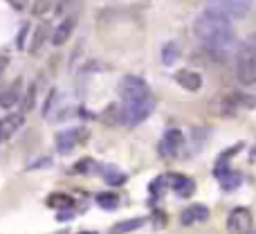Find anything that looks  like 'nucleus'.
<instances>
[{"instance_id":"nucleus-18","label":"nucleus","mask_w":256,"mask_h":234,"mask_svg":"<svg viewBox=\"0 0 256 234\" xmlns=\"http://www.w3.org/2000/svg\"><path fill=\"white\" fill-rule=\"evenodd\" d=\"M160 57H162V63L164 66H173V63L180 59V45L176 43V41H168V43L162 45V52H160Z\"/></svg>"},{"instance_id":"nucleus-21","label":"nucleus","mask_w":256,"mask_h":234,"mask_svg":"<svg viewBox=\"0 0 256 234\" xmlns=\"http://www.w3.org/2000/svg\"><path fill=\"white\" fill-rule=\"evenodd\" d=\"M97 205L104 207V209H117V205H120V196L117 194H99Z\"/></svg>"},{"instance_id":"nucleus-19","label":"nucleus","mask_w":256,"mask_h":234,"mask_svg":"<svg viewBox=\"0 0 256 234\" xmlns=\"http://www.w3.org/2000/svg\"><path fill=\"white\" fill-rule=\"evenodd\" d=\"M102 173H104V180L112 187H120L126 182V173H122L120 169H115V167H104Z\"/></svg>"},{"instance_id":"nucleus-10","label":"nucleus","mask_w":256,"mask_h":234,"mask_svg":"<svg viewBox=\"0 0 256 234\" xmlns=\"http://www.w3.org/2000/svg\"><path fill=\"white\" fill-rule=\"evenodd\" d=\"M74 25H76V16H68V18H63V21L58 23V27L54 30V34H52V45L54 48H61V45L68 43V39H70L72 32H74Z\"/></svg>"},{"instance_id":"nucleus-8","label":"nucleus","mask_w":256,"mask_h":234,"mask_svg":"<svg viewBox=\"0 0 256 234\" xmlns=\"http://www.w3.org/2000/svg\"><path fill=\"white\" fill-rule=\"evenodd\" d=\"M227 230L232 234H250L252 230V214L245 207H236L227 216Z\"/></svg>"},{"instance_id":"nucleus-4","label":"nucleus","mask_w":256,"mask_h":234,"mask_svg":"<svg viewBox=\"0 0 256 234\" xmlns=\"http://www.w3.org/2000/svg\"><path fill=\"white\" fill-rule=\"evenodd\" d=\"M155 108V99H142V102H132V104H124V106L117 111V122L124 124V126H137L142 124L146 117L153 113Z\"/></svg>"},{"instance_id":"nucleus-26","label":"nucleus","mask_w":256,"mask_h":234,"mask_svg":"<svg viewBox=\"0 0 256 234\" xmlns=\"http://www.w3.org/2000/svg\"><path fill=\"white\" fill-rule=\"evenodd\" d=\"M14 9H25L27 7V0H7Z\"/></svg>"},{"instance_id":"nucleus-24","label":"nucleus","mask_w":256,"mask_h":234,"mask_svg":"<svg viewBox=\"0 0 256 234\" xmlns=\"http://www.w3.org/2000/svg\"><path fill=\"white\" fill-rule=\"evenodd\" d=\"M166 180H168V178L166 176H160V178H155V180L153 182H150V187H148V189H150V194H162V191H164V187H166Z\"/></svg>"},{"instance_id":"nucleus-2","label":"nucleus","mask_w":256,"mask_h":234,"mask_svg":"<svg viewBox=\"0 0 256 234\" xmlns=\"http://www.w3.org/2000/svg\"><path fill=\"white\" fill-rule=\"evenodd\" d=\"M236 79L243 86L256 84V36L248 39L236 52Z\"/></svg>"},{"instance_id":"nucleus-29","label":"nucleus","mask_w":256,"mask_h":234,"mask_svg":"<svg viewBox=\"0 0 256 234\" xmlns=\"http://www.w3.org/2000/svg\"><path fill=\"white\" fill-rule=\"evenodd\" d=\"M81 234H94V232H81Z\"/></svg>"},{"instance_id":"nucleus-20","label":"nucleus","mask_w":256,"mask_h":234,"mask_svg":"<svg viewBox=\"0 0 256 234\" xmlns=\"http://www.w3.org/2000/svg\"><path fill=\"white\" fill-rule=\"evenodd\" d=\"M48 205L54 209H68L74 203H72V198L68 194H52V196H48Z\"/></svg>"},{"instance_id":"nucleus-17","label":"nucleus","mask_w":256,"mask_h":234,"mask_svg":"<svg viewBox=\"0 0 256 234\" xmlns=\"http://www.w3.org/2000/svg\"><path fill=\"white\" fill-rule=\"evenodd\" d=\"M144 223H146V218H126V221H120L117 225H112L108 234H128V232H135V230H140Z\"/></svg>"},{"instance_id":"nucleus-25","label":"nucleus","mask_w":256,"mask_h":234,"mask_svg":"<svg viewBox=\"0 0 256 234\" xmlns=\"http://www.w3.org/2000/svg\"><path fill=\"white\" fill-rule=\"evenodd\" d=\"M72 3H74V0H58V3H56V9H54V12H56L58 16H63V14H66L68 9L72 7Z\"/></svg>"},{"instance_id":"nucleus-12","label":"nucleus","mask_w":256,"mask_h":234,"mask_svg":"<svg viewBox=\"0 0 256 234\" xmlns=\"http://www.w3.org/2000/svg\"><path fill=\"white\" fill-rule=\"evenodd\" d=\"M22 99V81H14L12 86H7V88L0 93V106L2 108H14L16 104H20Z\"/></svg>"},{"instance_id":"nucleus-15","label":"nucleus","mask_w":256,"mask_h":234,"mask_svg":"<svg viewBox=\"0 0 256 234\" xmlns=\"http://www.w3.org/2000/svg\"><path fill=\"white\" fill-rule=\"evenodd\" d=\"M171 180V189L176 191L178 196H182V198H186V196H191L196 191V182L191 180L189 176H182V173H176V176L168 178Z\"/></svg>"},{"instance_id":"nucleus-3","label":"nucleus","mask_w":256,"mask_h":234,"mask_svg":"<svg viewBox=\"0 0 256 234\" xmlns=\"http://www.w3.org/2000/svg\"><path fill=\"white\" fill-rule=\"evenodd\" d=\"M254 3L252 0H209L204 12L214 14V16H220L225 21H240L252 12Z\"/></svg>"},{"instance_id":"nucleus-13","label":"nucleus","mask_w":256,"mask_h":234,"mask_svg":"<svg viewBox=\"0 0 256 234\" xmlns=\"http://www.w3.org/2000/svg\"><path fill=\"white\" fill-rule=\"evenodd\" d=\"M22 124H25V113H12V115L2 117L0 119V137H2V140L12 137Z\"/></svg>"},{"instance_id":"nucleus-23","label":"nucleus","mask_w":256,"mask_h":234,"mask_svg":"<svg viewBox=\"0 0 256 234\" xmlns=\"http://www.w3.org/2000/svg\"><path fill=\"white\" fill-rule=\"evenodd\" d=\"M92 160L90 158H84V160H79V162L74 164V167H72V173H88L90 169H92Z\"/></svg>"},{"instance_id":"nucleus-16","label":"nucleus","mask_w":256,"mask_h":234,"mask_svg":"<svg viewBox=\"0 0 256 234\" xmlns=\"http://www.w3.org/2000/svg\"><path fill=\"white\" fill-rule=\"evenodd\" d=\"M48 39H50V25H48V23H40V25L34 30V34H32L30 52L32 54H38L40 50H43V45L48 43Z\"/></svg>"},{"instance_id":"nucleus-22","label":"nucleus","mask_w":256,"mask_h":234,"mask_svg":"<svg viewBox=\"0 0 256 234\" xmlns=\"http://www.w3.org/2000/svg\"><path fill=\"white\" fill-rule=\"evenodd\" d=\"M50 7H52V0H34V5H32V14H34V16H43Z\"/></svg>"},{"instance_id":"nucleus-27","label":"nucleus","mask_w":256,"mask_h":234,"mask_svg":"<svg viewBox=\"0 0 256 234\" xmlns=\"http://www.w3.org/2000/svg\"><path fill=\"white\" fill-rule=\"evenodd\" d=\"M7 61H9V59H7V57H0V77H2L4 68H7Z\"/></svg>"},{"instance_id":"nucleus-11","label":"nucleus","mask_w":256,"mask_h":234,"mask_svg":"<svg viewBox=\"0 0 256 234\" xmlns=\"http://www.w3.org/2000/svg\"><path fill=\"white\" fill-rule=\"evenodd\" d=\"M176 81L189 93H196V90L202 88V75L194 70H178L176 72Z\"/></svg>"},{"instance_id":"nucleus-1","label":"nucleus","mask_w":256,"mask_h":234,"mask_svg":"<svg viewBox=\"0 0 256 234\" xmlns=\"http://www.w3.org/2000/svg\"><path fill=\"white\" fill-rule=\"evenodd\" d=\"M194 34L204 45V50L218 59H225L236 48V32L232 23L209 12L198 14L194 21Z\"/></svg>"},{"instance_id":"nucleus-28","label":"nucleus","mask_w":256,"mask_h":234,"mask_svg":"<svg viewBox=\"0 0 256 234\" xmlns=\"http://www.w3.org/2000/svg\"><path fill=\"white\" fill-rule=\"evenodd\" d=\"M54 234H68V230H61V232H54Z\"/></svg>"},{"instance_id":"nucleus-7","label":"nucleus","mask_w":256,"mask_h":234,"mask_svg":"<svg viewBox=\"0 0 256 234\" xmlns=\"http://www.w3.org/2000/svg\"><path fill=\"white\" fill-rule=\"evenodd\" d=\"M88 140V131L86 128H68L56 135V151L58 153H70L72 149Z\"/></svg>"},{"instance_id":"nucleus-9","label":"nucleus","mask_w":256,"mask_h":234,"mask_svg":"<svg viewBox=\"0 0 256 234\" xmlns=\"http://www.w3.org/2000/svg\"><path fill=\"white\" fill-rule=\"evenodd\" d=\"M207 218H209V207L207 205H200V203L189 205V207H184L180 214V223L186 227L196 225V223H204Z\"/></svg>"},{"instance_id":"nucleus-30","label":"nucleus","mask_w":256,"mask_h":234,"mask_svg":"<svg viewBox=\"0 0 256 234\" xmlns=\"http://www.w3.org/2000/svg\"><path fill=\"white\" fill-rule=\"evenodd\" d=\"M0 140H2V137H0Z\"/></svg>"},{"instance_id":"nucleus-14","label":"nucleus","mask_w":256,"mask_h":234,"mask_svg":"<svg viewBox=\"0 0 256 234\" xmlns=\"http://www.w3.org/2000/svg\"><path fill=\"white\" fill-rule=\"evenodd\" d=\"M216 178L220 180V185H222V189H227V191H232V189H236V187L240 185V173H236V171H232V169H227L222 162H218V167H216Z\"/></svg>"},{"instance_id":"nucleus-5","label":"nucleus","mask_w":256,"mask_h":234,"mask_svg":"<svg viewBox=\"0 0 256 234\" xmlns=\"http://www.w3.org/2000/svg\"><path fill=\"white\" fill-rule=\"evenodd\" d=\"M117 93H120L122 102L124 104H132V102H142V99L150 97V86L146 84L142 77L135 75H126L124 79L117 86Z\"/></svg>"},{"instance_id":"nucleus-6","label":"nucleus","mask_w":256,"mask_h":234,"mask_svg":"<svg viewBox=\"0 0 256 234\" xmlns=\"http://www.w3.org/2000/svg\"><path fill=\"white\" fill-rule=\"evenodd\" d=\"M182 146H184V135H182L180 128H168V131H164L162 140H160V155L166 160L176 158V155H180Z\"/></svg>"}]
</instances>
